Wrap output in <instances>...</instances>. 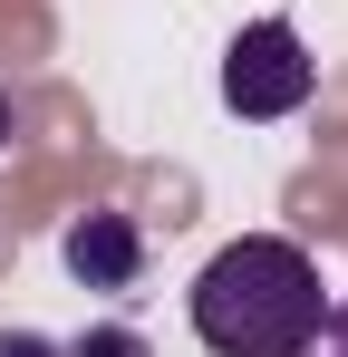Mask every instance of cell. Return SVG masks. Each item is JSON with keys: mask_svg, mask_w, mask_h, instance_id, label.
Instances as JSON below:
<instances>
[{"mask_svg": "<svg viewBox=\"0 0 348 357\" xmlns=\"http://www.w3.org/2000/svg\"><path fill=\"white\" fill-rule=\"evenodd\" d=\"M329 319L319 261L281 232H242L194 271V338L213 357H310Z\"/></svg>", "mask_w": 348, "mask_h": 357, "instance_id": "cell-1", "label": "cell"}, {"mask_svg": "<svg viewBox=\"0 0 348 357\" xmlns=\"http://www.w3.org/2000/svg\"><path fill=\"white\" fill-rule=\"evenodd\" d=\"M310 87H319V59L300 49L290 20H252V29H232V49H223V107H232V116H252V126L300 116Z\"/></svg>", "mask_w": 348, "mask_h": 357, "instance_id": "cell-2", "label": "cell"}, {"mask_svg": "<svg viewBox=\"0 0 348 357\" xmlns=\"http://www.w3.org/2000/svg\"><path fill=\"white\" fill-rule=\"evenodd\" d=\"M58 251H68L78 290H136V271H145V232H136L126 213H78Z\"/></svg>", "mask_w": 348, "mask_h": 357, "instance_id": "cell-3", "label": "cell"}, {"mask_svg": "<svg viewBox=\"0 0 348 357\" xmlns=\"http://www.w3.org/2000/svg\"><path fill=\"white\" fill-rule=\"evenodd\" d=\"M58 357H155V348H145L136 328H116V319H107V328H78V338H68Z\"/></svg>", "mask_w": 348, "mask_h": 357, "instance_id": "cell-4", "label": "cell"}, {"mask_svg": "<svg viewBox=\"0 0 348 357\" xmlns=\"http://www.w3.org/2000/svg\"><path fill=\"white\" fill-rule=\"evenodd\" d=\"M310 357H348V299H329V319H319V338H310Z\"/></svg>", "mask_w": 348, "mask_h": 357, "instance_id": "cell-5", "label": "cell"}, {"mask_svg": "<svg viewBox=\"0 0 348 357\" xmlns=\"http://www.w3.org/2000/svg\"><path fill=\"white\" fill-rule=\"evenodd\" d=\"M0 357H58L49 338H29V328H10V338H0Z\"/></svg>", "mask_w": 348, "mask_h": 357, "instance_id": "cell-6", "label": "cell"}, {"mask_svg": "<svg viewBox=\"0 0 348 357\" xmlns=\"http://www.w3.org/2000/svg\"><path fill=\"white\" fill-rule=\"evenodd\" d=\"M0 145H10V97H0Z\"/></svg>", "mask_w": 348, "mask_h": 357, "instance_id": "cell-7", "label": "cell"}]
</instances>
